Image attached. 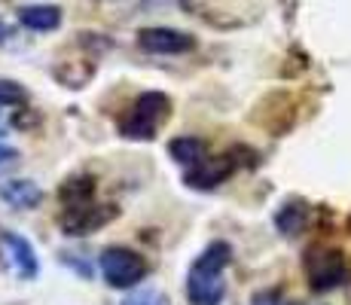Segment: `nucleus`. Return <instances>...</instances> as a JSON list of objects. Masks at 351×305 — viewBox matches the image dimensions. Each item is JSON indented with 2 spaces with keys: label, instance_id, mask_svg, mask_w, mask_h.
<instances>
[{
  "label": "nucleus",
  "instance_id": "obj_1",
  "mask_svg": "<svg viewBox=\"0 0 351 305\" xmlns=\"http://www.w3.org/2000/svg\"><path fill=\"white\" fill-rule=\"evenodd\" d=\"M101 275L110 287H134L147 275V263L128 247H107L101 254Z\"/></svg>",
  "mask_w": 351,
  "mask_h": 305
},
{
  "label": "nucleus",
  "instance_id": "obj_2",
  "mask_svg": "<svg viewBox=\"0 0 351 305\" xmlns=\"http://www.w3.org/2000/svg\"><path fill=\"white\" fill-rule=\"evenodd\" d=\"M306 275L315 290H333V287H339V284H346L348 269H346V260H342L339 250L315 247V250H308V256H306Z\"/></svg>",
  "mask_w": 351,
  "mask_h": 305
},
{
  "label": "nucleus",
  "instance_id": "obj_3",
  "mask_svg": "<svg viewBox=\"0 0 351 305\" xmlns=\"http://www.w3.org/2000/svg\"><path fill=\"white\" fill-rule=\"evenodd\" d=\"M138 46L150 56H184L195 46V40L174 28H144L138 31Z\"/></svg>",
  "mask_w": 351,
  "mask_h": 305
},
{
  "label": "nucleus",
  "instance_id": "obj_4",
  "mask_svg": "<svg viewBox=\"0 0 351 305\" xmlns=\"http://www.w3.org/2000/svg\"><path fill=\"white\" fill-rule=\"evenodd\" d=\"M223 293H226V284L220 275L190 269V278H186V300L193 305H220Z\"/></svg>",
  "mask_w": 351,
  "mask_h": 305
},
{
  "label": "nucleus",
  "instance_id": "obj_5",
  "mask_svg": "<svg viewBox=\"0 0 351 305\" xmlns=\"http://www.w3.org/2000/svg\"><path fill=\"white\" fill-rule=\"evenodd\" d=\"M229 174H232V165H229L226 159H202L199 165H193L190 171H186V183L195 189H211L217 186V183H223Z\"/></svg>",
  "mask_w": 351,
  "mask_h": 305
},
{
  "label": "nucleus",
  "instance_id": "obj_6",
  "mask_svg": "<svg viewBox=\"0 0 351 305\" xmlns=\"http://www.w3.org/2000/svg\"><path fill=\"white\" fill-rule=\"evenodd\" d=\"M3 244H6V250H10L12 269H16L19 275H22V278H34V275H37V256H34V247L22 239V235L3 232Z\"/></svg>",
  "mask_w": 351,
  "mask_h": 305
},
{
  "label": "nucleus",
  "instance_id": "obj_7",
  "mask_svg": "<svg viewBox=\"0 0 351 305\" xmlns=\"http://www.w3.org/2000/svg\"><path fill=\"white\" fill-rule=\"evenodd\" d=\"M19 22L31 31H56L58 25H62V10L52 3L22 6V10H19Z\"/></svg>",
  "mask_w": 351,
  "mask_h": 305
},
{
  "label": "nucleus",
  "instance_id": "obj_8",
  "mask_svg": "<svg viewBox=\"0 0 351 305\" xmlns=\"http://www.w3.org/2000/svg\"><path fill=\"white\" fill-rule=\"evenodd\" d=\"M0 195H3L6 205L12 208H34L40 205V199H43V193H40L37 183L31 180H10L0 186Z\"/></svg>",
  "mask_w": 351,
  "mask_h": 305
},
{
  "label": "nucleus",
  "instance_id": "obj_9",
  "mask_svg": "<svg viewBox=\"0 0 351 305\" xmlns=\"http://www.w3.org/2000/svg\"><path fill=\"white\" fill-rule=\"evenodd\" d=\"M171 159H178L180 165H199L202 159H205V144H202L199 138H178V141H171Z\"/></svg>",
  "mask_w": 351,
  "mask_h": 305
},
{
  "label": "nucleus",
  "instance_id": "obj_10",
  "mask_svg": "<svg viewBox=\"0 0 351 305\" xmlns=\"http://www.w3.org/2000/svg\"><path fill=\"white\" fill-rule=\"evenodd\" d=\"M306 220H308V211L300 205V202H287V205L278 211V217H275V223H278V229L285 235H300L302 226H306Z\"/></svg>",
  "mask_w": 351,
  "mask_h": 305
},
{
  "label": "nucleus",
  "instance_id": "obj_11",
  "mask_svg": "<svg viewBox=\"0 0 351 305\" xmlns=\"http://www.w3.org/2000/svg\"><path fill=\"white\" fill-rule=\"evenodd\" d=\"M229 244H223V241H214L211 247L205 250V254L199 256V260L193 263V269H199V272H214V275H220L223 272V266L229 263Z\"/></svg>",
  "mask_w": 351,
  "mask_h": 305
},
{
  "label": "nucleus",
  "instance_id": "obj_12",
  "mask_svg": "<svg viewBox=\"0 0 351 305\" xmlns=\"http://www.w3.org/2000/svg\"><path fill=\"white\" fill-rule=\"evenodd\" d=\"M25 101V89L12 80H0V107H12Z\"/></svg>",
  "mask_w": 351,
  "mask_h": 305
},
{
  "label": "nucleus",
  "instance_id": "obj_13",
  "mask_svg": "<svg viewBox=\"0 0 351 305\" xmlns=\"http://www.w3.org/2000/svg\"><path fill=\"white\" fill-rule=\"evenodd\" d=\"M123 305H168V300L159 293V290H138V293L125 296Z\"/></svg>",
  "mask_w": 351,
  "mask_h": 305
},
{
  "label": "nucleus",
  "instance_id": "obj_14",
  "mask_svg": "<svg viewBox=\"0 0 351 305\" xmlns=\"http://www.w3.org/2000/svg\"><path fill=\"white\" fill-rule=\"evenodd\" d=\"M254 305H281V296L278 293H263V296H256Z\"/></svg>",
  "mask_w": 351,
  "mask_h": 305
},
{
  "label": "nucleus",
  "instance_id": "obj_15",
  "mask_svg": "<svg viewBox=\"0 0 351 305\" xmlns=\"http://www.w3.org/2000/svg\"><path fill=\"white\" fill-rule=\"evenodd\" d=\"M0 144H3V132H0Z\"/></svg>",
  "mask_w": 351,
  "mask_h": 305
}]
</instances>
